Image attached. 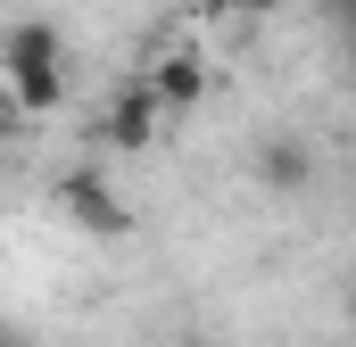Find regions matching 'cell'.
<instances>
[{"instance_id":"6da1fadb","label":"cell","mask_w":356,"mask_h":347,"mask_svg":"<svg viewBox=\"0 0 356 347\" xmlns=\"http://www.w3.org/2000/svg\"><path fill=\"white\" fill-rule=\"evenodd\" d=\"M158 124H166V99H158V83L141 75V83H124L116 99H108V116H99V141H108V149H124V158H141V149L158 141Z\"/></svg>"},{"instance_id":"30bf717a","label":"cell","mask_w":356,"mask_h":347,"mask_svg":"<svg viewBox=\"0 0 356 347\" xmlns=\"http://www.w3.org/2000/svg\"><path fill=\"white\" fill-rule=\"evenodd\" d=\"M348 58H356V42H348Z\"/></svg>"},{"instance_id":"52a82bcc","label":"cell","mask_w":356,"mask_h":347,"mask_svg":"<svg viewBox=\"0 0 356 347\" xmlns=\"http://www.w3.org/2000/svg\"><path fill=\"white\" fill-rule=\"evenodd\" d=\"M224 8H241V17H273L282 0H224Z\"/></svg>"},{"instance_id":"5b68a950","label":"cell","mask_w":356,"mask_h":347,"mask_svg":"<svg viewBox=\"0 0 356 347\" xmlns=\"http://www.w3.org/2000/svg\"><path fill=\"white\" fill-rule=\"evenodd\" d=\"M307 174H315L307 141H266V149H257V182L282 190V198H290V190H307Z\"/></svg>"},{"instance_id":"3957f363","label":"cell","mask_w":356,"mask_h":347,"mask_svg":"<svg viewBox=\"0 0 356 347\" xmlns=\"http://www.w3.org/2000/svg\"><path fill=\"white\" fill-rule=\"evenodd\" d=\"M149 83H158V99H166V116H191V108L207 99V83H216V75H207V58L182 42V50H166V58L149 67Z\"/></svg>"},{"instance_id":"9c48e42d","label":"cell","mask_w":356,"mask_h":347,"mask_svg":"<svg viewBox=\"0 0 356 347\" xmlns=\"http://www.w3.org/2000/svg\"><path fill=\"white\" fill-rule=\"evenodd\" d=\"M175 347H199V339H175Z\"/></svg>"},{"instance_id":"ba28073f","label":"cell","mask_w":356,"mask_h":347,"mask_svg":"<svg viewBox=\"0 0 356 347\" xmlns=\"http://www.w3.org/2000/svg\"><path fill=\"white\" fill-rule=\"evenodd\" d=\"M348 331H356V289H348Z\"/></svg>"},{"instance_id":"8992f818","label":"cell","mask_w":356,"mask_h":347,"mask_svg":"<svg viewBox=\"0 0 356 347\" xmlns=\"http://www.w3.org/2000/svg\"><path fill=\"white\" fill-rule=\"evenodd\" d=\"M323 17H332V33H340V42H356V0H323Z\"/></svg>"},{"instance_id":"7a4b0ae2","label":"cell","mask_w":356,"mask_h":347,"mask_svg":"<svg viewBox=\"0 0 356 347\" xmlns=\"http://www.w3.org/2000/svg\"><path fill=\"white\" fill-rule=\"evenodd\" d=\"M58 207H67V223H83L91 240H116V232H133V207L99 182V174H67L58 182Z\"/></svg>"},{"instance_id":"277c9868","label":"cell","mask_w":356,"mask_h":347,"mask_svg":"<svg viewBox=\"0 0 356 347\" xmlns=\"http://www.w3.org/2000/svg\"><path fill=\"white\" fill-rule=\"evenodd\" d=\"M67 58H50V67H8V99L25 108V116H50V108H67Z\"/></svg>"}]
</instances>
